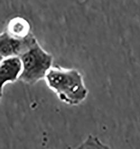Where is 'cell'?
<instances>
[{"instance_id":"1","label":"cell","mask_w":140,"mask_h":149,"mask_svg":"<svg viewBox=\"0 0 140 149\" xmlns=\"http://www.w3.org/2000/svg\"><path fill=\"white\" fill-rule=\"evenodd\" d=\"M44 80L59 100L68 105L81 104L88 96L83 76L77 69L53 66Z\"/></svg>"},{"instance_id":"2","label":"cell","mask_w":140,"mask_h":149,"mask_svg":"<svg viewBox=\"0 0 140 149\" xmlns=\"http://www.w3.org/2000/svg\"><path fill=\"white\" fill-rule=\"evenodd\" d=\"M22 70L19 80L29 85H34L45 79L53 67V57L37 42L20 56Z\"/></svg>"},{"instance_id":"3","label":"cell","mask_w":140,"mask_h":149,"mask_svg":"<svg viewBox=\"0 0 140 149\" xmlns=\"http://www.w3.org/2000/svg\"><path fill=\"white\" fill-rule=\"evenodd\" d=\"M37 41L32 33L28 37L18 39L11 37L6 31H3L0 35L1 59L10 57H20Z\"/></svg>"},{"instance_id":"4","label":"cell","mask_w":140,"mask_h":149,"mask_svg":"<svg viewBox=\"0 0 140 149\" xmlns=\"http://www.w3.org/2000/svg\"><path fill=\"white\" fill-rule=\"evenodd\" d=\"M22 70L20 57H10L1 58L0 61V97L2 98L6 85L19 80Z\"/></svg>"},{"instance_id":"5","label":"cell","mask_w":140,"mask_h":149,"mask_svg":"<svg viewBox=\"0 0 140 149\" xmlns=\"http://www.w3.org/2000/svg\"><path fill=\"white\" fill-rule=\"evenodd\" d=\"M5 31L11 37L18 39L25 38L31 34L29 22L20 16L11 19L8 22Z\"/></svg>"},{"instance_id":"6","label":"cell","mask_w":140,"mask_h":149,"mask_svg":"<svg viewBox=\"0 0 140 149\" xmlns=\"http://www.w3.org/2000/svg\"><path fill=\"white\" fill-rule=\"evenodd\" d=\"M76 149H112L96 136L89 134Z\"/></svg>"}]
</instances>
